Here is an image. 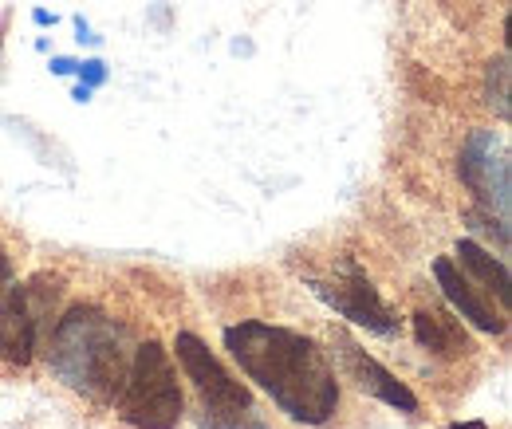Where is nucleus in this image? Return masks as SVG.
I'll use <instances>...</instances> for the list:
<instances>
[{
  "mask_svg": "<svg viewBox=\"0 0 512 429\" xmlns=\"http://www.w3.org/2000/svg\"><path fill=\"white\" fill-rule=\"evenodd\" d=\"M52 363L64 374L71 390H83L95 402H111L123 390V378H127L123 331L103 311L75 307L56 327Z\"/></svg>",
  "mask_w": 512,
  "mask_h": 429,
  "instance_id": "f03ea898",
  "label": "nucleus"
},
{
  "mask_svg": "<svg viewBox=\"0 0 512 429\" xmlns=\"http://www.w3.org/2000/svg\"><path fill=\"white\" fill-rule=\"evenodd\" d=\"M457 256H461V264L501 300V304L509 307L512 304V284H509V268H505V260H493L485 248L477 245V241H461L457 245Z\"/></svg>",
  "mask_w": 512,
  "mask_h": 429,
  "instance_id": "9b49d317",
  "label": "nucleus"
},
{
  "mask_svg": "<svg viewBox=\"0 0 512 429\" xmlns=\"http://www.w3.org/2000/svg\"><path fill=\"white\" fill-rule=\"evenodd\" d=\"M225 351L292 422L323 426L339 410V382L316 339L245 319L225 327Z\"/></svg>",
  "mask_w": 512,
  "mask_h": 429,
  "instance_id": "f257e3e1",
  "label": "nucleus"
},
{
  "mask_svg": "<svg viewBox=\"0 0 512 429\" xmlns=\"http://www.w3.org/2000/svg\"><path fill=\"white\" fill-rule=\"evenodd\" d=\"M446 429H489L485 422H457V426H446Z\"/></svg>",
  "mask_w": 512,
  "mask_h": 429,
  "instance_id": "dca6fc26",
  "label": "nucleus"
},
{
  "mask_svg": "<svg viewBox=\"0 0 512 429\" xmlns=\"http://www.w3.org/2000/svg\"><path fill=\"white\" fill-rule=\"evenodd\" d=\"M461 182L469 185L489 209H497L501 221H509L512 182H509V154L505 142L493 130H481L461 150Z\"/></svg>",
  "mask_w": 512,
  "mask_h": 429,
  "instance_id": "423d86ee",
  "label": "nucleus"
},
{
  "mask_svg": "<svg viewBox=\"0 0 512 429\" xmlns=\"http://www.w3.org/2000/svg\"><path fill=\"white\" fill-rule=\"evenodd\" d=\"M485 87H489V103L497 107L501 119H509V56H497L485 71Z\"/></svg>",
  "mask_w": 512,
  "mask_h": 429,
  "instance_id": "f8f14e48",
  "label": "nucleus"
},
{
  "mask_svg": "<svg viewBox=\"0 0 512 429\" xmlns=\"http://www.w3.org/2000/svg\"><path fill=\"white\" fill-rule=\"evenodd\" d=\"M414 335H418V343L426 351H434L442 359H461V355L473 351V343L465 339L461 323L446 311H418L414 315Z\"/></svg>",
  "mask_w": 512,
  "mask_h": 429,
  "instance_id": "9d476101",
  "label": "nucleus"
},
{
  "mask_svg": "<svg viewBox=\"0 0 512 429\" xmlns=\"http://www.w3.org/2000/svg\"><path fill=\"white\" fill-rule=\"evenodd\" d=\"M79 75L87 79V91H91V87H99V83L107 79V67H103L99 60H87L83 67H79Z\"/></svg>",
  "mask_w": 512,
  "mask_h": 429,
  "instance_id": "ddd939ff",
  "label": "nucleus"
},
{
  "mask_svg": "<svg viewBox=\"0 0 512 429\" xmlns=\"http://www.w3.org/2000/svg\"><path fill=\"white\" fill-rule=\"evenodd\" d=\"M434 280H438L442 296L461 311V319H469L477 331H489V335H501V331H505V319L493 311V304H489L485 296H477V288L457 272L453 260H446V256L434 260Z\"/></svg>",
  "mask_w": 512,
  "mask_h": 429,
  "instance_id": "1a4fd4ad",
  "label": "nucleus"
},
{
  "mask_svg": "<svg viewBox=\"0 0 512 429\" xmlns=\"http://www.w3.org/2000/svg\"><path fill=\"white\" fill-rule=\"evenodd\" d=\"M52 71H60V75H67V71H75V63H71V60H56V63H52Z\"/></svg>",
  "mask_w": 512,
  "mask_h": 429,
  "instance_id": "2eb2a0df",
  "label": "nucleus"
},
{
  "mask_svg": "<svg viewBox=\"0 0 512 429\" xmlns=\"http://www.w3.org/2000/svg\"><path fill=\"white\" fill-rule=\"evenodd\" d=\"M312 288H316V296L327 300L343 319H351V323H359V327H367V331H375V335H394V331H398L394 311L383 304V296L375 292V284L367 280V272H363L359 264L347 260L335 280H312Z\"/></svg>",
  "mask_w": 512,
  "mask_h": 429,
  "instance_id": "39448f33",
  "label": "nucleus"
},
{
  "mask_svg": "<svg viewBox=\"0 0 512 429\" xmlns=\"http://www.w3.org/2000/svg\"><path fill=\"white\" fill-rule=\"evenodd\" d=\"M12 280V264H8V256H4V248H0V288Z\"/></svg>",
  "mask_w": 512,
  "mask_h": 429,
  "instance_id": "4468645a",
  "label": "nucleus"
},
{
  "mask_svg": "<svg viewBox=\"0 0 512 429\" xmlns=\"http://www.w3.org/2000/svg\"><path fill=\"white\" fill-rule=\"evenodd\" d=\"M335 343H339V359H343V367H347V374H351V382H355L363 394H375L379 402L394 406V410H402V414H414V410H418L414 390H410L406 382H398L383 363H375L359 343H351L347 335H339Z\"/></svg>",
  "mask_w": 512,
  "mask_h": 429,
  "instance_id": "0eeeda50",
  "label": "nucleus"
},
{
  "mask_svg": "<svg viewBox=\"0 0 512 429\" xmlns=\"http://www.w3.org/2000/svg\"><path fill=\"white\" fill-rule=\"evenodd\" d=\"M36 351V315L28 304V288H8L0 300V359L12 367H28Z\"/></svg>",
  "mask_w": 512,
  "mask_h": 429,
  "instance_id": "6e6552de",
  "label": "nucleus"
},
{
  "mask_svg": "<svg viewBox=\"0 0 512 429\" xmlns=\"http://www.w3.org/2000/svg\"><path fill=\"white\" fill-rule=\"evenodd\" d=\"M119 414L134 429H178L182 422V390L170 363V351L158 339H146L127 367L119 390Z\"/></svg>",
  "mask_w": 512,
  "mask_h": 429,
  "instance_id": "7ed1b4c3",
  "label": "nucleus"
},
{
  "mask_svg": "<svg viewBox=\"0 0 512 429\" xmlns=\"http://www.w3.org/2000/svg\"><path fill=\"white\" fill-rule=\"evenodd\" d=\"M174 351L205 406V429H264V422H256L249 390L221 367V359L193 331H178Z\"/></svg>",
  "mask_w": 512,
  "mask_h": 429,
  "instance_id": "20e7f679",
  "label": "nucleus"
}]
</instances>
